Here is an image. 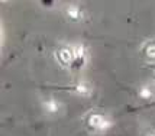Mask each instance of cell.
I'll use <instances>...</instances> for the list:
<instances>
[{"instance_id":"obj_1","label":"cell","mask_w":155,"mask_h":136,"mask_svg":"<svg viewBox=\"0 0 155 136\" xmlns=\"http://www.w3.org/2000/svg\"><path fill=\"white\" fill-rule=\"evenodd\" d=\"M88 123L94 128V129H106V125H107V120L103 117L101 115H97V113H94V115L90 116V120H88Z\"/></svg>"},{"instance_id":"obj_2","label":"cell","mask_w":155,"mask_h":136,"mask_svg":"<svg viewBox=\"0 0 155 136\" xmlns=\"http://www.w3.org/2000/svg\"><path fill=\"white\" fill-rule=\"evenodd\" d=\"M44 107L47 110V113H58L61 104L57 100H54V99H48L47 102L44 103Z\"/></svg>"},{"instance_id":"obj_3","label":"cell","mask_w":155,"mask_h":136,"mask_svg":"<svg viewBox=\"0 0 155 136\" xmlns=\"http://www.w3.org/2000/svg\"><path fill=\"white\" fill-rule=\"evenodd\" d=\"M67 13H68V18H71V19H74V21H78V19L83 18V13H81L80 7H77V6L68 7Z\"/></svg>"},{"instance_id":"obj_4","label":"cell","mask_w":155,"mask_h":136,"mask_svg":"<svg viewBox=\"0 0 155 136\" xmlns=\"http://www.w3.org/2000/svg\"><path fill=\"white\" fill-rule=\"evenodd\" d=\"M75 89H77V93L81 96H88L91 93V87H90V84H87V83H80Z\"/></svg>"}]
</instances>
